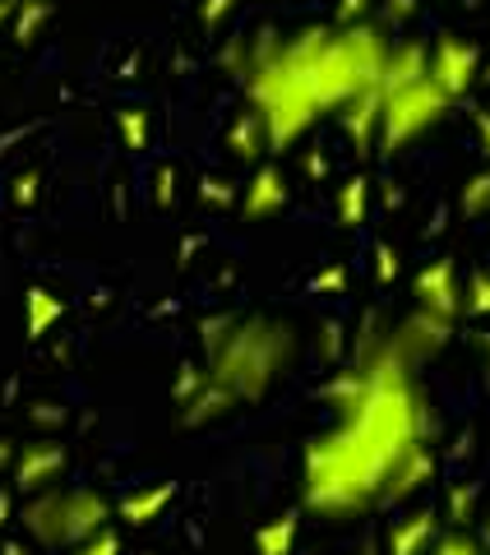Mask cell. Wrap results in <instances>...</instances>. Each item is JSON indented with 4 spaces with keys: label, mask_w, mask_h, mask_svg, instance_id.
<instances>
[{
    "label": "cell",
    "mask_w": 490,
    "mask_h": 555,
    "mask_svg": "<svg viewBox=\"0 0 490 555\" xmlns=\"http://www.w3.org/2000/svg\"><path fill=\"white\" fill-rule=\"evenodd\" d=\"M394 334H361L352 366L328 375L334 426L301 454V505L320 518H352L384 505V491L416 449L430 444V403Z\"/></svg>",
    "instance_id": "1"
},
{
    "label": "cell",
    "mask_w": 490,
    "mask_h": 555,
    "mask_svg": "<svg viewBox=\"0 0 490 555\" xmlns=\"http://www.w3.org/2000/svg\"><path fill=\"white\" fill-rule=\"evenodd\" d=\"M296 357V328L287 320L269 315H236V324L227 328V338L208 352V379L222 385L227 393H236V403H259L278 379L287 375Z\"/></svg>",
    "instance_id": "2"
},
{
    "label": "cell",
    "mask_w": 490,
    "mask_h": 555,
    "mask_svg": "<svg viewBox=\"0 0 490 555\" xmlns=\"http://www.w3.org/2000/svg\"><path fill=\"white\" fill-rule=\"evenodd\" d=\"M116 505L107 495L89 491V486H75V491H38L20 509V524L33 537V546L42 551H75L89 537H98L102 528H112Z\"/></svg>",
    "instance_id": "3"
},
{
    "label": "cell",
    "mask_w": 490,
    "mask_h": 555,
    "mask_svg": "<svg viewBox=\"0 0 490 555\" xmlns=\"http://www.w3.org/2000/svg\"><path fill=\"white\" fill-rule=\"evenodd\" d=\"M453 112V98L430 75L408 83V89L384 93V120H379V153H402L412 139H422Z\"/></svg>",
    "instance_id": "4"
},
{
    "label": "cell",
    "mask_w": 490,
    "mask_h": 555,
    "mask_svg": "<svg viewBox=\"0 0 490 555\" xmlns=\"http://www.w3.org/2000/svg\"><path fill=\"white\" fill-rule=\"evenodd\" d=\"M481 47L467 42V38H453V33H440V38L430 42V79L440 83V89L463 102L472 89L481 83Z\"/></svg>",
    "instance_id": "5"
},
{
    "label": "cell",
    "mask_w": 490,
    "mask_h": 555,
    "mask_svg": "<svg viewBox=\"0 0 490 555\" xmlns=\"http://www.w3.org/2000/svg\"><path fill=\"white\" fill-rule=\"evenodd\" d=\"M453 324L459 320H449V315H435V310H422V306H412V315H402L389 334H394V347L402 357L412 361V366H422V361L430 357H440L444 347L453 343Z\"/></svg>",
    "instance_id": "6"
},
{
    "label": "cell",
    "mask_w": 490,
    "mask_h": 555,
    "mask_svg": "<svg viewBox=\"0 0 490 555\" xmlns=\"http://www.w3.org/2000/svg\"><path fill=\"white\" fill-rule=\"evenodd\" d=\"M69 467V449L61 440H28L20 444V454H14V467H10V477L14 486H20L24 495H38V491H51V481H56L61 473Z\"/></svg>",
    "instance_id": "7"
},
{
    "label": "cell",
    "mask_w": 490,
    "mask_h": 555,
    "mask_svg": "<svg viewBox=\"0 0 490 555\" xmlns=\"http://www.w3.org/2000/svg\"><path fill=\"white\" fill-rule=\"evenodd\" d=\"M412 297L422 310H435V315H449L459 320L463 315V278H459V264L449 255L430 259L426 269H416L412 278Z\"/></svg>",
    "instance_id": "8"
},
{
    "label": "cell",
    "mask_w": 490,
    "mask_h": 555,
    "mask_svg": "<svg viewBox=\"0 0 490 555\" xmlns=\"http://www.w3.org/2000/svg\"><path fill=\"white\" fill-rule=\"evenodd\" d=\"M287 195H292V190H287L283 167H278V163H255L250 181H245V190H241V214L250 222L278 218L287 208Z\"/></svg>",
    "instance_id": "9"
},
{
    "label": "cell",
    "mask_w": 490,
    "mask_h": 555,
    "mask_svg": "<svg viewBox=\"0 0 490 555\" xmlns=\"http://www.w3.org/2000/svg\"><path fill=\"white\" fill-rule=\"evenodd\" d=\"M343 116V134L352 139L357 153H371L379 144V120H384V89H371L361 93L357 102H347V107L338 112Z\"/></svg>",
    "instance_id": "10"
},
{
    "label": "cell",
    "mask_w": 490,
    "mask_h": 555,
    "mask_svg": "<svg viewBox=\"0 0 490 555\" xmlns=\"http://www.w3.org/2000/svg\"><path fill=\"white\" fill-rule=\"evenodd\" d=\"M435 537H440V514H435V509H416V514L398 518V524L389 528L384 555H426Z\"/></svg>",
    "instance_id": "11"
},
{
    "label": "cell",
    "mask_w": 490,
    "mask_h": 555,
    "mask_svg": "<svg viewBox=\"0 0 490 555\" xmlns=\"http://www.w3.org/2000/svg\"><path fill=\"white\" fill-rule=\"evenodd\" d=\"M177 500V481H157V486H144V491H130L126 500L116 505V518L126 528H149L163 518V509Z\"/></svg>",
    "instance_id": "12"
},
{
    "label": "cell",
    "mask_w": 490,
    "mask_h": 555,
    "mask_svg": "<svg viewBox=\"0 0 490 555\" xmlns=\"http://www.w3.org/2000/svg\"><path fill=\"white\" fill-rule=\"evenodd\" d=\"M426 75H430V47L426 42H394L389 61H384V83L379 89L394 93V89H408V83L426 79Z\"/></svg>",
    "instance_id": "13"
},
{
    "label": "cell",
    "mask_w": 490,
    "mask_h": 555,
    "mask_svg": "<svg viewBox=\"0 0 490 555\" xmlns=\"http://www.w3.org/2000/svg\"><path fill=\"white\" fill-rule=\"evenodd\" d=\"M430 481H435V449L422 444V449H416V454L394 473L389 491H384V505H402V500H412V495L422 491V486H430Z\"/></svg>",
    "instance_id": "14"
},
{
    "label": "cell",
    "mask_w": 490,
    "mask_h": 555,
    "mask_svg": "<svg viewBox=\"0 0 490 555\" xmlns=\"http://www.w3.org/2000/svg\"><path fill=\"white\" fill-rule=\"evenodd\" d=\"M236 408H241L236 393H227L214 379H204V389L190 398V403H181V426H214L222 416H232Z\"/></svg>",
    "instance_id": "15"
},
{
    "label": "cell",
    "mask_w": 490,
    "mask_h": 555,
    "mask_svg": "<svg viewBox=\"0 0 490 555\" xmlns=\"http://www.w3.org/2000/svg\"><path fill=\"white\" fill-rule=\"evenodd\" d=\"M227 153H232L236 163H265V153H273L265 120H259L255 112H241L232 120V130H227Z\"/></svg>",
    "instance_id": "16"
},
{
    "label": "cell",
    "mask_w": 490,
    "mask_h": 555,
    "mask_svg": "<svg viewBox=\"0 0 490 555\" xmlns=\"http://www.w3.org/2000/svg\"><path fill=\"white\" fill-rule=\"evenodd\" d=\"M61 320H65V301L56 292H47V287L24 292V328H28L33 343H42L51 334V324H61Z\"/></svg>",
    "instance_id": "17"
},
{
    "label": "cell",
    "mask_w": 490,
    "mask_h": 555,
    "mask_svg": "<svg viewBox=\"0 0 490 555\" xmlns=\"http://www.w3.org/2000/svg\"><path fill=\"white\" fill-rule=\"evenodd\" d=\"M334 214H338V228H361L365 218H371V181L365 177H347L338 185V199H334Z\"/></svg>",
    "instance_id": "18"
},
{
    "label": "cell",
    "mask_w": 490,
    "mask_h": 555,
    "mask_svg": "<svg viewBox=\"0 0 490 555\" xmlns=\"http://www.w3.org/2000/svg\"><path fill=\"white\" fill-rule=\"evenodd\" d=\"M296 532H301V514L296 509L269 518V524L255 532V555H292L296 551Z\"/></svg>",
    "instance_id": "19"
},
{
    "label": "cell",
    "mask_w": 490,
    "mask_h": 555,
    "mask_svg": "<svg viewBox=\"0 0 490 555\" xmlns=\"http://www.w3.org/2000/svg\"><path fill=\"white\" fill-rule=\"evenodd\" d=\"M116 134H120V144H126L130 153H144L149 139H153L149 112H144V107H120V112H116Z\"/></svg>",
    "instance_id": "20"
},
{
    "label": "cell",
    "mask_w": 490,
    "mask_h": 555,
    "mask_svg": "<svg viewBox=\"0 0 490 555\" xmlns=\"http://www.w3.org/2000/svg\"><path fill=\"white\" fill-rule=\"evenodd\" d=\"M459 214L463 218H490V167L472 171L459 190Z\"/></svg>",
    "instance_id": "21"
},
{
    "label": "cell",
    "mask_w": 490,
    "mask_h": 555,
    "mask_svg": "<svg viewBox=\"0 0 490 555\" xmlns=\"http://www.w3.org/2000/svg\"><path fill=\"white\" fill-rule=\"evenodd\" d=\"M426 555H490V546L481 542V532H472V528H444Z\"/></svg>",
    "instance_id": "22"
},
{
    "label": "cell",
    "mask_w": 490,
    "mask_h": 555,
    "mask_svg": "<svg viewBox=\"0 0 490 555\" xmlns=\"http://www.w3.org/2000/svg\"><path fill=\"white\" fill-rule=\"evenodd\" d=\"M472 518H477V486L453 481L449 495H444V524L449 528H467Z\"/></svg>",
    "instance_id": "23"
},
{
    "label": "cell",
    "mask_w": 490,
    "mask_h": 555,
    "mask_svg": "<svg viewBox=\"0 0 490 555\" xmlns=\"http://www.w3.org/2000/svg\"><path fill=\"white\" fill-rule=\"evenodd\" d=\"M463 315L490 320V269L467 273V283H463Z\"/></svg>",
    "instance_id": "24"
},
{
    "label": "cell",
    "mask_w": 490,
    "mask_h": 555,
    "mask_svg": "<svg viewBox=\"0 0 490 555\" xmlns=\"http://www.w3.org/2000/svg\"><path fill=\"white\" fill-rule=\"evenodd\" d=\"M47 20H51V5H47V0H20V10H14V38L33 42V38L42 33Z\"/></svg>",
    "instance_id": "25"
},
{
    "label": "cell",
    "mask_w": 490,
    "mask_h": 555,
    "mask_svg": "<svg viewBox=\"0 0 490 555\" xmlns=\"http://www.w3.org/2000/svg\"><path fill=\"white\" fill-rule=\"evenodd\" d=\"M199 199H204V204H214V208H232V204H241L236 185H232V181H222V177H204V181H199Z\"/></svg>",
    "instance_id": "26"
},
{
    "label": "cell",
    "mask_w": 490,
    "mask_h": 555,
    "mask_svg": "<svg viewBox=\"0 0 490 555\" xmlns=\"http://www.w3.org/2000/svg\"><path fill=\"white\" fill-rule=\"evenodd\" d=\"M204 379H208V371L204 366H195V361H185L181 366V375H177V389H171V398H177V408L181 403H190L199 389H204Z\"/></svg>",
    "instance_id": "27"
},
{
    "label": "cell",
    "mask_w": 490,
    "mask_h": 555,
    "mask_svg": "<svg viewBox=\"0 0 490 555\" xmlns=\"http://www.w3.org/2000/svg\"><path fill=\"white\" fill-rule=\"evenodd\" d=\"M347 287V269L343 264H328V269H320L310 278V292L314 297H338V292Z\"/></svg>",
    "instance_id": "28"
},
{
    "label": "cell",
    "mask_w": 490,
    "mask_h": 555,
    "mask_svg": "<svg viewBox=\"0 0 490 555\" xmlns=\"http://www.w3.org/2000/svg\"><path fill=\"white\" fill-rule=\"evenodd\" d=\"M38 185H42V177H38L33 167H28V171H20V177L10 181V204H14V208H28L33 199H38Z\"/></svg>",
    "instance_id": "29"
},
{
    "label": "cell",
    "mask_w": 490,
    "mask_h": 555,
    "mask_svg": "<svg viewBox=\"0 0 490 555\" xmlns=\"http://www.w3.org/2000/svg\"><path fill=\"white\" fill-rule=\"evenodd\" d=\"M394 278H398V250L389 246V241H375V283L394 287Z\"/></svg>",
    "instance_id": "30"
},
{
    "label": "cell",
    "mask_w": 490,
    "mask_h": 555,
    "mask_svg": "<svg viewBox=\"0 0 490 555\" xmlns=\"http://www.w3.org/2000/svg\"><path fill=\"white\" fill-rule=\"evenodd\" d=\"M232 324H236V315H208V320H199V347H204V352H214Z\"/></svg>",
    "instance_id": "31"
},
{
    "label": "cell",
    "mask_w": 490,
    "mask_h": 555,
    "mask_svg": "<svg viewBox=\"0 0 490 555\" xmlns=\"http://www.w3.org/2000/svg\"><path fill=\"white\" fill-rule=\"evenodd\" d=\"M75 555H120V532L116 528H102L83 546H75Z\"/></svg>",
    "instance_id": "32"
},
{
    "label": "cell",
    "mask_w": 490,
    "mask_h": 555,
    "mask_svg": "<svg viewBox=\"0 0 490 555\" xmlns=\"http://www.w3.org/2000/svg\"><path fill=\"white\" fill-rule=\"evenodd\" d=\"M379 10H384L379 24H384V28H398V24H408L412 14H416V0H384Z\"/></svg>",
    "instance_id": "33"
},
{
    "label": "cell",
    "mask_w": 490,
    "mask_h": 555,
    "mask_svg": "<svg viewBox=\"0 0 490 555\" xmlns=\"http://www.w3.org/2000/svg\"><path fill=\"white\" fill-rule=\"evenodd\" d=\"M232 10H236V0H204V5H199V24L204 28H218Z\"/></svg>",
    "instance_id": "34"
},
{
    "label": "cell",
    "mask_w": 490,
    "mask_h": 555,
    "mask_svg": "<svg viewBox=\"0 0 490 555\" xmlns=\"http://www.w3.org/2000/svg\"><path fill=\"white\" fill-rule=\"evenodd\" d=\"M157 208H171V199H177V167H157Z\"/></svg>",
    "instance_id": "35"
},
{
    "label": "cell",
    "mask_w": 490,
    "mask_h": 555,
    "mask_svg": "<svg viewBox=\"0 0 490 555\" xmlns=\"http://www.w3.org/2000/svg\"><path fill=\"white\" fill-rule=\"evenodd\" d=\"M371 10H375V0H338V24H361V20H371Z\"/></svg>",
    "instance_id": "36"
},
{
    "label": "cell",
    "mask_w": 490,
    "mask_h": 555,
    "mask_svg": "<svg viewBox=\"0 0 490 555\" xmlns=\"http://www.w3.org/2000/svg\"><path fill=\"white\" fill-rule=\"evenodd\" d=\"M320 347H324V361H338V357H343V324H338V320H328V324H324Z\"/></svg>",
    "instance_id": "37"
},
{
    "label": "cell",
    "mask_w": 490,
    "mask_h": 555,
    "mask_svg": "<svg viewBox=\"0 0 490 555\" xmlns=\"http://www.w3.org/2000/svg\"><path fill=\"white\" fill-rule=\"evenodd\" d=\"M472 126H477V144H481V153L490 158V112H472Z\"/></svg>",
    "instance_id": "38"
},
{
    "label": "cell",
    "mask_w": 490,
    "mask_h": 555,
    "mask_svg": "<svg viewBox=\"0 0 490 555\" xmlns=\"http://www.w3.org/2000/svg\"><path fill=\"white\" fill-rule=\"evenodd\" d=\"M10 518H14V500H10V491H5V486H0V528H5Z\"/></svg>",
    "instance_id": "39"
},
{
    "label": "cell",
    "mask_w": 490,
    "mask_h": 555,
    "mask_svg": "<svg viewBox=\"0 0 490 555\" xmlns=\"http://www.w3.org/2000/svg\"><path fill=\"white\" fill-rule=\"evenodd\" d=\"M477 352H481V371L490 379V334H477Z\"/></svg>",
    "instance_id": "40"
},
{
    "label": "cell",
    "mask_w": 490,
    "mask_h": 555,
    "mask_svg": "<svg viewBox=\"0 0 490 555\" xmlns=\"http://www.w3.org/2000/svg\"><path fill=\"white\" fill-rule=\"evenodd\" d=\"M14 454H20V444H14V440H0V467H14Z\"/></svg>",
    "instance_id": "41"
},
{
    "label": "cell",
    "mask_w": 490,
    "mask_h": 555,
    "mask_svg": "<svg viewBox=\"0 0 490 555\" xmlns=\"http://www.w3.org/2000/svg\"><path fill=\"white\" fill-rule=\"evenodd\" d=\"M14 10H20V0H0V28L14 24Z\"/></svg>",
    "instance_id": "42"
},
{
    "label": "cell",
    "mask_w": 490,
    "mask_h": 555,
    "mask_svg": "<svg viewBox=\"0 0 490 555\" xmlns=\"http://www.w3.org/2000/svg\"><path fill=\"white\" fill-rule=\"evenodd\" d=\"M306 167H310V177H324V171H328V163L320 158V153H310V158H306Z\"/></svg>",
    "instance_id": "43"
},
{
    "label": "cell",
    "mask_w": 490,
    "mask_h": 555,
    "mask_svg": "<svg viewBox=\"0 0 490 555\" xmlns=\"http://www.w3.org/2000/svg\"><path fill=\"white\" fill-rule=\"evenodd\" d=\"M0 555H28V546L24 542H5V551H0Z\"/></svg>",
    "instance_id": "44"
},
{
    "label": "cell",
    "mask_w": 490,
    "mask_h": 555,
    "mask_svg": "<svg viewBox=\"0 0 490 555\" xmlns=\"http://www.w3.org/2000/svg\"><path fill=\"white\" fill-rule=\"evenodd\" d=\"M481 542L490 546V514H486V524H481Z\"/></svg>",
    "instance_id": "45"
},
{
    "label": "cell",
    "mask_w": 490,
    "mask_h": 555,
    "mask_svg": "<svg viewBox=\"0 0 490 555\" xmlns=\"http://www.w3.org/2000/svg\"><path fill=\"white\" fill-rule=\"evenodd\" d=\"M481 83H490V61H486V65H481Z\"/></svg>",
    "instance_id": "46"
}]
</instances>
